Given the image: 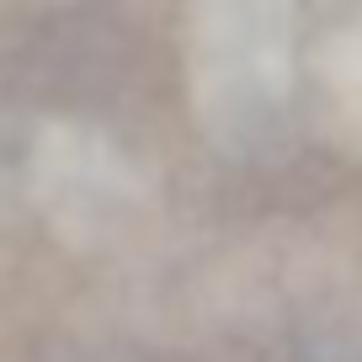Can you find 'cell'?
<instances>
[{
    "label": "cell",
    "mask_w": 362,
    "mask_h": 362,
    "mask_svg": "<svg viewBox=\"0 0 362 362\" xmlns=\"http://www.w3.org/2000/svg\"><path fill=\"white\" fill-rule=\"evenodd\" d=\"M187 96L218 149L272 144L293 107V0H192Z\"/></svg>",
    "instance_id": "obj_1"
},
{
    "label": "cell",
    "mask_w": 362,
    "mask_h": 362,
    "mask_svg": "<svg viewBox=\"0 0 362 362\" xmlns=\"http://www.w3.org/2000/svg\"><path fill=\"white\" fill-rule=\"evenodd\" d=\"M33 192L59 235L107 240L139 214L144 187L112 139L86 123H48L33 149Z\"/></svg>",
    "instance_id": "obj_2"
},
{
    "label": "cell",
    "mask_w": 362,
    "mask_h": 362,
    "mask_svg": "<svg viewBox=\"0 0 362 362\" xmlns=\"http://www.w3.org/2000/svg\"><path fill=\"white\" fill-rule=\"evenodd\" d=\"M320 86H325V107L336 117V128L351 144H362V11L325 37V48H320Z\"/></svg>",
    "instance_id": "obj_3"
}]
</instances>
